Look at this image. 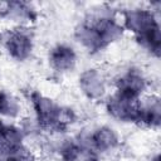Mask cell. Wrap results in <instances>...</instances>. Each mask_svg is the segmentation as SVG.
I'll use <instances>...</instances> for the list:
<instances>
[{
	"mask_svg": "<svg viewBox=\"0 0 161 161\" xmlns=\"http://www.w3.org/2000/svg\"><path fill=\"white\" fill-rule=\"evenodd\" d=\"M123 33L121 21L111 14H93L77 26L74 35L84 49L94 53L119 40Z\"/></svg>",
	"mask_w": 161,
	"mask_h": 161,
	"instance_id": "obj_1",
	"label": "cell"
},
{
	"mask_svg": "<svg viewBox=\"0 0 161 161\" xmlns=\"http://www.w3.org/2000/svg\"><path fill=\"white\" fill-rule=\"evenodd\" d=\"M121 24L125 30L133 34L136 42L153 57L160 55L161 28L153 10L148 8H133L123 11Z\"/></svg>",
	"mask_w": 161,
	"mask_h": 161,
	"instance_id": "obj_2",
	"label": "cell"
},
{
	"mask_svg": "<svg viewBox=\"0 0 161 161\" xmlns=\"http://www.w3.org/2000/svg\"><path fill=\"white\" fill-rule=\"evenodd\" d=\"M30 103L35 119L43 130L64 131L75 122V113L72 108L58 104L40 92H33L30 94Z\"/></svg>",
	"mask_w": 161,
	"mask_h": 161,
	"instance_id": "obj_3",
	"label": "cell"
},
{
	"mask_svg": "<svg viewBox=\"0 0 161 161\" xmlns=\"http://www.w3.org/2000/svg\"><path fill=\"white\" fill-rule=\"evenodd\" d=\"M0 44L10 58L24 62L30 58L34 50V40L30 31L23 28H14L0 34Z\"/></svg>",
	"mask_w": 161,
	"mask_h": 161,
	"instance_id": "obj_4",
	"label": "cell"
},
{
	"mask_svg": "<svg viewBox=\"0 0 161 161\" xmlns=\"http://www.w3.org/2000/svg\"><path fill=\"white\" fill-rule=\"evenodd\" d=\"M141 99L142 97L138 98L113 91V93H111L106 99V111L117 121L136 123L140 113Z\"/></svg>",
	"mask_w": 161,
	"mask_h": 161,
	"instance_id": "obj_5",
	"label": "cell"
},
{
	"mask_svg": "<svg viewBox=\"0 0 161 161\" xmlns=\"http://www.w3.org/2000/svg\"><path fill=\"white\" fill-rule=\"evenodd\" d=\"M78 87L91 101H99L107 94V79L97 68L84 69L78 77Z\"/></svg>",
	"mask_w": 161,
	"mask_h": 161,
	"instance_id": "obj_6",
	"label": "cell"
},
{
	"mask_svg": "<svg viewBox=\"0 0 161 161\" xmlns=\"http://www.w3.org/2000/svg\"><path fill=\"white\" fill-rule=\"evenodd\" d=\"M148 87L147 79L140 69L130 68L123 72L114 82V91L133 96V97H143L145 92Z\"/></svg>",
	"mask_w": 161,
	"mask_h": 161,
	"instance_id": "obj_7",
	"label": "cell"
},
{
	"mask_svg": "<svg viewBox=\"0 0 161 161\" xmlns=\"http://www.w3.org/2000/svg\"><path fill=\"white\" fill-rule=\"evenodd\" d=\"M48 63L55 72H70L77 65V52L68 44H57L48 53Z\"/></svg>",
	"mask_w": 161,
	"mask_h": 161,
	"instance_id": "obj_8",
	"label": "cell"
},
{
	"mask_svg": "<svg viewBox=\"0 0 161 161\" xmlns=\"http://www.w3.org/2000/svg\"><path fill=\"white\" fill-rule=\"evenodd\" d=\"M91 148L97 153H106L113 151L119 145V136L111 126H99L92 131L87 138Z\"/></svg>",
	"mask_w": 161,
	"mask_h": 161,
	"instance_id": "obj_9",
	"label": "cell"
},
{
	"mask_svg": "<svg viewBox=\"0 0 161 161\" xmlns=\"http://www.w3.org/2000/svg\"><path fill=\"white\" fill-rule=\"evenodd\" d=\"M161 121V104L157 96H143L141 99L137 125L150 128H157Z\"/></svg>",
	"mask_w": 161,
	"mask_h": 161,
	"instance_id": "obj_10",
	"label": "cell"
},
{
	"mask_svg": "<svg viewBox=\"0 0 161 161\" xmlns=\"http://www.w3.org/2000/svg\"><path fill=\"white\" fill-rule=\"evenodd\" d=\"M23 140L24 136L19 127L0 119V153L14 152L24 147Z\"/></svg>",
	"mask_w": 161,
	"mask_h": 161,
	"instance_id": "obj_11",
	"label": "cell"
},
{
	"mask_svg": "<svg viewBox=\"0 0 161 161\" xmlns=\"http://www.w3.org/2000/svg\"><path fill=\"white\" fill-rule=\"evenodd\" d=\"M21 112L19 99L8 91H0V116L6 118H16Z\"/></svg>",
	"mask_w": 161,
	"mask_h": 161,
	"instance_id": "obj_12",
	"label": "cell"
},
{
	"mask_svg": "<svg viewBox=\"0 0 161 161\" xmlns=\"http://www.w3.org/2000/svg\"><path fill=\"white\" fill-rule=\"evenodd\" d=\"M31 6L26 3H8L6 4V14L13 19H30L31 18Z\"/></svg>",
	"mask_w": 161,
	"mask_h": 161,
	"instance_id": "obj_13",
	"label": "cell"
},
{
	"mask_svg": "<svg viewBox=\"0 0 161 161\" xmlns=\"http://www.w3.org/2000/svg\"><path fill=\"white\" fill-rule=\"evenodd\" d=\"M0 161H31V153L25 147H21L14 152L0 153Z\"/></svg>",
	"mask_w": 161,
	"mask_h": 161,
	"instance_id": "obj_14",
	"label": "cell"
},
{
	"mask_svg": "<svg viewBox=\"0 0 161 161\" xmlns=\"http://www.w3.org/2000/svg\"><path fill=\"white\" fill-rule=\"evenodd\" d=\"M150 161H160V156H158V153H155V155L150 158Z\"/></svg>",
	"mask_w": 161,
	"mask_h": 161,
	"instance_id": "obj_15",
	"label": "cell"
}]
</instances>
